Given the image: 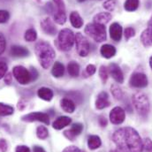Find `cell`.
<instances>
[{
    "instance_id": "cell-1",
    "label": "cell",
    "mask_w": 152,
    "mask_h": 152,
    "mask_svg": "<svg viewBox=\"0 0 152 152\" xmlns=\"http://www.w3.org/2000/svg\"><path fill=\"white\" fill-rule=\"evenodd\" d=\"M118 152H143V141L133 127H122L115 131L113 136Z\"/></svg>"
},
{
    "instance_id": "cell-2",
    "label": "cell",
    "mask_w": 152,
    "mask_h": 152,
    "mask_svg": "<svg viewBox=\"0 0 152 152\" xmlns=\"http://www.w3.org/2000/svg\"><path fill=\"white\" fill-rule=\"evenodd\" d=\"M35 52L42 68L48 69L53 63L56 53L52 46L47 42H38L35 46Z\"/></svg>"
},
{
    "instance_id": "cell-3",
    "label": "cell",
    "mask_w": 152,
    "mask_h": 152,
    "mask_svg": "<svg viewBox=\"0 0 152 152\" xmlns=\"http://www.w3.org/2000/svg\"><path fill=\"white\" fill-rule=\"evenodd\" d=\"M133 104L140 116L145 118L151 111V104L148 96L142 92H137L133 96Z\"/></svg>"
},
{
    "instance_id": "cell-4",
    "label": "cell",
    "mask_w": 152,
    "mask_h": 152,
    "mask_svg": "<svg viewBox=\"0 0 152 152\" xmlns=\"http://www.w3.org/2000/svg\"><path fill=\"white\" fill-rule=\"evenodd\" d=\"M75 33L69 28H64L59 32L58 36L57 46L58 47L59 50L63 51L70 50L75 44Z\"/></svg>"
},
{
    "instance_id": "cell-5",
    "label": "cell",
    "mask_w": 152,
    "mask_h": 152,
    "mask_svg": "<svg viewBox=\"0 0 152 152\" xmlns=\"http://www.w3.org/2000/svg\"><path fill=\"white\" fill-rule=\"evenodd\" d=\"M87 36L91 37L96 42H102L106 39V29L104 25L97 23H88L84 29Z\"/></svg>"
},
{
    "instance_id": "cell-6",
    "label": "cell",
    "mask_w": 152,
    "mask_h": 152,
    "mask_svg": "<svg viewBox=\"0 0 152 152\" xmlns=\"http://www.w3.org/2000/svg\"><path fill=\"white\" fill-rule=\"evenodd\" d=\"M75 43L76 45L77 53L80 57H87L90 50V46L88 39L81 33H76Z\"/></svg>"
},
{
    "instance_id": "cell-7",
    "label": "cell",
    "mask_w": 152,
    "mask_h": 152,
    "mask_svg": "<svg viewBox=\"0 0 152 152\" xmlns=\"http://www.w3.org/2000/svg\"><path fill=\"white\" fill-rule=\"evenodd\" d=\"M12 74L15 79L17 80V81L21 85L28 84L32 80L30 72L22 66H15L12 70Z\"/></svg>"
},
{
    "instance_id": "cell-8",
    "label": "cell",
    "mask_w": 152,
    "mask_h": 152,
    "mask_svg": "<svg viewBox=\"0 0 152 152\" xmlns=\"http://www.w3.org/2000/svg\"><path fill=\"white\" fill-rule=\"evenodd\" d=\"M56 5V12L54 13V20L59 25H63L66 21V7L63 0H53Z\"/></svg>"
},
{
    "instance_id": "cell-9",
    "label": "cell",
    "mask_w": 152,
    "mask_h": 152,
    "mask_svg": "<svg viewBox=\"0 0 152 152\" xmlns=\"http://www.w3.org/2000/svg\"><path fill=\"white\" fill-rule=\"evenodd\" d=\"M148 82L149 81H148L147 76L142 73L133 74L130 77V80H129L130 86L133 88H142L147 87Z\"/></svg>"
},
{
    "instance_id": "cell-10",
    "label": "cell",
    "mask_w": 152,
    "mask_h": 152,
    "mask_svg": "<svg viewBox=\"0 0 152 152\" xmlns=\"http://www.w3.org/2000/svg\"><path fill=\"white\" fill-rule=\"evenodd\" d=\"M22 121L26 122H34V121H39L42 122L45 125L50 124V117L47 113H31L24 115L21 117Z\"/></svg>"
},
{
    "instance_id": "cell-11",
    "label": "cell",
    "mask_w": 152,
    "mask_h": 152,
    "mask_svg": "<svg viewBox=\"0 0 152 152\" xmlns=\"http://www.w3.org/2000/svg\"><path fill=\"white\" fill-rule=\"evenodd\" d=\"M110 120L114 125H120L126 118L125 110L119 106H116L110 113Z\"/></svg>"
},
{
    "instance_id": "cell-12",
    "label": "cell",
    "mask_w": 152,
    "mask_h": 152,
    "mask_svg": "<svg viewBox=\"0 0 152 152\" xmlns=\"http://www.w3.org/2000/svg\"><path fill=\"white\" fill-rule=\"evenodd\" d=\"M141 41L145 47L152 45V15L148 22L147 28L144 29L141 35Z\"/></svg>"
},
{
    "instance_id": "cell-13",
    "label": "cell",
    "mask_w": 152,
    "mask_h": 152,
    "mask_svg": "<svg viewBox=\"0 0 152 152\" xmlns=\"http://www.w3.org/2000/svg\"><path fill=\"white\" fill-rule=\"evenodd\" d=\"M40 25H41V28H42V31L44 33H46L47 35L54 36L57 33V28H56L53 21L49 17L44 18L43 20H42Z\"/></svg>"
},
{
    "instance_id": "cell-14",
    "label": "cell",
    "mask_w": 152,
    "mask_h": 152,
    "mask_svg": "<svg viewBox=\"0 0 152 152\" xmlns=\"http://www.w3.org/2000/svg\"><path fill=\"white\" fill-rule=\"evenodd\" d=\"M83 130V125L81 123H75L72 127L64 132V135L70 141H74L76 136L80 134Z\"/></svg>"
},
{
    "instance_id": "cell-15",
    "label": "cell",
    "mask_w": 152,
    "mask_h": 152,
    "mask_svg": "<svg viewBox=\"0 0 152 152\" xmlns=\"http://www.w3.org/2000/svg\"><path fill=\"white\" fill-rule=\"evenodd\" d=\"M108 71H109V74L111 75V76L118 83H123V81H124V75H123L122 70L120 69V67L117 64H115V63L110 64Z\"/></svg>"
},
{
    "instance_id": "cell-16",
    "label": "cell",
    "mask_w": 152,
    "mask_h": 152,
    "mask_svg": "<svg viewBox=\"0 0 152 152\" xmlns=\"http://www.w3.org/2000/svg\"><path fill=\"white\" fill-rule=\"evenodd\" d=\"M110 104H111V103L109 101V95L104 91L99 93L97 96L96 101V109L102 110V109H104V108L110 106Z\"/></svg>"
},
{
    "instance_id": "cell-17",
    "label": "cell",
    "mask_w": 152,
    "mask_h": 152,
    "mask_svg": "<svg viewBox=\"0 0 152 152\" xmlns=\"http://www.w3.org/2000/svg\"><path fill=\"white\" fill-rule=\"evenodd\" d=\"M110 36H111V38L115 42H118L121 40L122 27L118 22H114L110 27Z\"/></svg>"
},
{
    "instance_id": "cell-18",
    "label": "cell",
    "mask_w": 152,
    "mask_h": 152,
    "mask_svg": "<svg viewBox=\"0 0 152 152\" xmlns=\"http://www.w3.org/2000/svg\"><path fill=\"white\" fill-rule=\"evenodd\" d=\"M11 55L14 58H24L28 56L29 51L27 48L19 45H13L11 48Z\"/></svg>"
},
{
    "instance_id": "cell-19",
    "label": "cell",
    "mask_w": 152,
    "mask_h": 152,
    "mask_svg": "<svg viewBox=\"0 0 152 152\" xmlns=\"http://www.w3.org/2000/svg\"><path fill=\"white\" fill-rule=\"evenodd\" d=\"M72 122V119L69 118V117H66V116H61V117H58L52 124V126L54 129L56 130H60L67 126H69Z\"/></svg>"
},
{
    "instance_id": "cell-20",
    "label": "cell",
    "mask_w": 152,
    "mask_h": 152,
    "mask_svg": "<svg viewBox=\"0 0 152 152\" xmlns=\"http://www.w3.org/2000/svg\"><path fill=\"white\" fill-rule=\"evenodd\" d=\"M112 20V14L110 12H99L95 15L94 17V22L100 24V25H105Z\"/></svg>"
},
{
    "instance_id": "cell-21",
    "label": "cell",
    "mask_w": 152,
    "mask_h": 152,
    "mask_svg": "<svg viewBox=\"0 0 152 152\" xmlns=\"http://www.w3.org/2000/svg\"><path fill=\"white\" fill-rule=\"evenodd\" d=\"M60 106L66 113H73L75 112V104L70 98H63V99H61Z\"/></svg>"
},
{
    "instance_id": "cell-22",
    "label": "cell",
    "mask_w": 152,
    "mask_h": 152,
    "mask_svg": "<svg viewBox=\"0 0 152 152\" xmlns=\"http://www.w3.org/2000/svg\"><path fill=\"white\" fill-rule=\"evenodd\" d=\"M100 53L101 55L105 58H111L115 56L116 54V49L113 45L111 44H104L101 47L100 50Z\"/></svg>"
},
{
    "instance_id": "cell-23",
    "label": "cell",
    "mask_w": 152,
    "mask_h": 152,
    "mask_svg": "<svg viewBox=\"0 0 152 152\" xmlns=\"http://www.w3.org/2000/svg\"><path fill=\"white\" fill-rule=\"evenodd\" d=\"M38 96L44 101H50L53 98V91L49 88H40L37 91Z\"/></svg>"
},
{
    "instance_id": "cell-24",
    "label": "cell",
    "mask_w": 152,
    "mask_h": 152,
    "mask_svg": "<svg viewBox=\"0 0 152 152\" xmlns=\"http://www.w3.org/2000/svg\"><path fill=\"white\" fill-rule=\"evenodd\" d=\"M102 145L101 138L97 135H90L88 139V146L89 150L94 151L98 148H100Z\"/></svg>"
},
{
    "instance_id": "cell-25",
    "label": "cell",
    "mask_w": 152,
    "mask_h": 152,
    "mask_svg": "<svg viewBox=\"0 0 152 152\" xmlns=\"http://www.w3.org/2000/svg\"><path fill=\"white\" fill-rule=\"evenodd\" d=\"M70 22L75 28H80L83 26V20L77 12H73L70 14Z\"/></svg>"
},
{
    "instance_id": "cell-26",
    "label": "cell",
    "mask_w": 152,
    "mask_h": 152,
    "mask_svg": "<svg viewBox=\"0 0 152 152\" xmlns=\"http://www.w3.org/2000/svg\"><path fill=\"white\" fill-rule=\"evenodd\" d=\"M51 74L52 75L56 78H59L62 77L65 74V67L64 66L60 63V62H55L52 69H51Z\"/></svg>"
},
{
    "instance_id": "cell-27",
    "label": "cell",
    "mask_w": 152,
    "mask_h": 152,
    "mask_svg": "<svg viewBox=\"0 0 152 152\" xmlns=\"http://www.w3.org/2000/svg\"><path fill=\"white\" fill-rule=\"evenodd\" d=\"M139 0H126L124 4V8L127 12H134L139 7Z\"/></svg>"
},
{
    "instance_id": "cell-28",
    "label": "cell",
    "mask_w": 152,
    "mask_h": 152,
    "mask_svg": "<svg viewBox=\"0 0 152 152\" xmlns=\"http://www.w3.org/2000/svg\"><path fill=\"white\" fill-rule=\"evenodd\" d=\"M67 71L72 77H77L80 74V66L75 61H72L67 66Z\"/></svg>"
},
{
    "instance_id": "cell-29",
    "label": "cell",
    "mask_w": 152,
    "mask_h": 152,
    "mask_svg": "<svg viewBox=\"0 0 152 152\" xmlns=\"http://www.w3.org/2000/svg\"><path fill=\"white\" fill-rule=\"evenodd\" d=\"M14 113V109L13 107L4 104L3 103H0V116H9L12 115Z\"/></svg>"
},
{
    "instance_id": "cell-30",
    "label": "cell",
    "mask_w": 152,
    "mask_h": 152,
    "mask_svg": "<svg viewBox=\"0 0 152 152\" xmlns=\"http://www.w3.org/2000/svg\"><path fill=\"white\" fill-rule=\"evenodd\" d=\"M24 38L27 42H35L37 38V33L36 31V29L34 28H29L28 29L26 32H25V35H24Z\"/></svg>"
},
{
    "instance_id": "cell-31",
    "label": "cell",
    "mask_w": 152,
    "mask_h": 152,
    "mask_svg": "<svg viewBox=\"0 0 152 152\" xmlns=\"http://www.w3.org/2000/svg\"><path fill=\"white\" fill-rule=\"evenodd\" d=\"M111 91L114 97L118 100H121L123 98V92L121 88L117 85V84H113L111 86Z\"/></svg>"
},
{
    "instance_id": "cell-32",
    "label": "cell",
    "mask_w": 152,
    "mask_h": 152,
    "mask_svg": "<svg viewBox=\"0 0 152 152\" xmlns=\"http://www.w3.org/2000/svg\"><path fill=\"white\" fill-rule=\"evenodd\" d=\"M37 136L41 140H45L49 136V131L44 126H40L37 129Z\"/></svg>"
},
{
    "instance_id": "cell-33",
    "label": "cell",
    "mask_w": 152,
    "mask_h": 152,
    "mask_svg": "<svg viewBox=\"0 0 152 152\" xmlns=\"http://www.w3.org/2000/svg\"><path fill=\"white\" fill-rule=\"evenodd\" d=\"M99 76L102 80V81L104 83H105L108 80V76H109V71L108 68L104 66H102L99 69Z\"/></svg>"
},
{
    "instance_id": "cell-34",
    "label": "cell",
    "mask_w": 152,
    "mask_h": 152,
    "mask_svg": "<svg viewBox=\"0 0 152 152\" xmlns=\"http://www.w3.org/2000/svg\"><path fill=\"white\" fill-rule=\"evenodd\" d=\"M104 8L106 9L107 11H113L116 7V1L115 0H107L103 4Z\"/></svg>"
},
{
    "instance_id": "cell-35",
    "label": "cell",
    "mask_w": 152,
    "mask_h": 152,
    "mask_svg": "<svg viewBox=\"0 0 152 152\" xmlns=\"http://www.w3.org/2000/svg\"><path fill=\"white\" fill-rule=\"evenodd\" d=\"M143 152H152V140L146 138L143 141Z\"/></svg>"
},
{
    "instance_id": "cell-36",
    "label": "cell",
    "mask_w": 152,
    "mask_h": 152,
    "mask_svg": "<svg viewBox=\"0 0 152 152\" xmlns=\"http://www.w3.org/2000/svg\"><path fill=\"white\" fill-rule=\"evenodd\" d=\"M9 18H10V14L7 11L0 10V24L7 22Z\"/></svg>"
},
{
    "instance_id": "cell-37",
    "label": "cell",
    "mask_w": 152,
    "mask_h": 152,
    "mask_svg": "<svg viewBox=\"0 0 152 152\" xmlns=\"http://www.w3.org/2000/svg\"><path fill=\"white\" fill-rule=\"evenodd\" d=\"M134 36H135V30L133 28H126L125 29V38L126 41Z\"/></svg>"
},
{
    "instance_id": "cell-38",
    "label": "cell",
    "mask_w": 152,
    "mask_h": 152,
    "mask_svg": "<svg viewBox=\"0 0 152 152\" xmlns=\"http://www.w3.org/2000/svg\"><path fill=\"white\" fill-rule=\"evenodd\" d=\"M5 48H6V40L4 36L2 33H0V55L4 53Z\"/></svg>"
},
{
    "instance_id": "cell-39",
    "label": "cell",
    "mask_w": 152,
    "mask_h": 152,
    "mask_svg": "<svg viewBox=\"0 0 152 152\" xmlns=\"http://www.w3.org/2000/svg\"><path fill=\"white\" fill-rule=\"evenodd\" d=\"M7 65L4 62H0V79H2L4 76L5 75L7 72Z\"/></svg>"
},
{
    "instance_id": "cell-40",
    "label": "cell",
    "mask_w": 152,
    "mask_h": 152,
    "mask_svg": "<svg viewBox=\"0 0 152 152\" xmlns=\"http://www.w3.org/2000/svg\"><path fill=\"white\" fill-rule=\"evenodd\" d=\"M96 66H94V65H88V66H87V68H86V73L88 74V75H93L95 73H96Z\"/></svg>"
},
{
    "instance_id": "cell-41",
    "label": "cell",
    "mask_w": 152,
    "mask_h": 152,
    "mask_svg": "<svg viewBox=\"0 0 152 152\" xmlns=\"http://www.w3.org/2000/svg\"><path fill=\"white\" fill-rule=\"evenodd\" d=\"M7 149H8V146H7L6 141L4 139H1L0 140V152H6Z\"/></svg>"
},
{
    "instance_id": "cell-42",
    "label": "cell",
    "mask_w": 152,
    "mask_h": 152,
    "mask_svg": "<svg viewBox=\"0 0 152 152\" xmlns=\"http://www.w3.org/2000/svg\"><path fill=\"white\" fill-rule=\"evenodd\" d=\"M15 152H30V150L28 146H25V145H20V146H17Z\"/></svg>"
},
{
    "instance_id": "cell-43",
    "label": "cell",
    "mask_w": 152,
    "mask_h": 152,
    "mask_svg": "<svg viewBox=\"0 0 152 152\" xmlns=\"http://www.w3.org/2000/svg\"><path fill=\"white\" fill-rule=\"evenodd\" d=\"M63 152H80V149L77 148L76 146L72 145V146H68V147L65 148Z\"/></svg>"
},
{
    "instance_id": "cell-44",
    "label": "cell",
    "mask_w": 152,
    "mask_h": 152,
    "mask_svg": "<svg viewBox=\"0 0 152 152\" xmlns=\"http://www.w3.org/2000/svg\"><path fill=\"white\" fill-rule=\"evenodd\" d=\"M30 75H31V79H32V80H37V78L38 77V73H37V71L36 70V68H33V67H31V70H30Z\"/></svg>"
},
{
    "instance_id": "cell-45",
    "label": "cell",
    "mask_w": 152,
    "mask_h": 152,
    "mask_svg": "<svg viewBox=\"0 0 152 152\" xmlns=\"http://www.w3.org/2000/svg\"><path fill=\"white\" fill-rule=\"evenodd\" d=\"M99 124H100V126H107V119L104 118V117H103V116H101L100 118H99Z\"/></svg>"
},
{
    "instance_id": "cell-46",
    "label": "cell",
    "mask_w": 152,
    "mask_h": 152,
    "mask_svg": "<svg viewBox=\"0 0 152 152\" xmlns=\"http://www.w3.org/2000/svg\"><path fill=\"white\" fill-rule=\"evenodd\" d=\"M5 77H4V81L6 84H11L12 83V76L11 74H7L5 75Z\"/></svg>"
},
{
    "instance_id": "cell-47",
    "label": "cell",
    "mask_w": 152,
    "mask_h": 152,
    "mask_svg": "<svg viewBox=\"0 0 152 152\" xmlns=\"http://www.w3.org/2000/svg\"><path fill=\"white\" fill-rule=\"evenodd\" d=\"M33 152H46L42 147L40 146H35L33 149Z\"/></svg>"
},
{
    "instance_id": "cell-48",
    "label": "cell",
    "mask_w": 152,
    "mask_h": 152,
    "mask_svg": "<svg viewBox=\"0 0 152 152\" xmlns=\"http://www.w3.org/2000/svg\"><path fill=\"white\" fill-rule=\"evenodd\" d=\"M25 107H26V104L23 103V101H20L19 104H18V108H19L20 110H23Z\"/></svg>"
},
{
    "instance_id": "cell-49",
    "label": "cell",
    "mask_w": 152,
    "mask_h": 152,
    "mask_svg": "<svg viewBox=\"0 0 152 152\" xmlns=\"http://www.w3.org/2000/svg\"><path fill=\"white\" fill-rule=\"evenodd\" d=\"M150 66H151V68L152 70V56L151 57V58H150Z\"/></svg>"
},
{
    "instance_id": "cell-50",
    "label": "cell",
    "mask_w": 152,
    "mask_h": 152,
    "mask_svg": "<svg viewBox=\"0 0 152 152\" xmlns=\"http://www.w3.org/2000/svg\"><path fill=\"white\" fill-rule=\"evenodd\" d=\"M110 152H118V151L117 150H113V151H111Z\"/></svg>"
},
{
    "instance_id": "cell-51",
    "label": "cell",
    "mask_w": 152,
    "mask_h": 152,
    "mask_svg": "<svg viewBox=\"0 0 152 152\" xmlns=\"http://www.w3.org/2000/svg\"><path fill=\"white\" fill-rule=\"evenodd\" d=\"M79 2H84V1H86V0H78Z\"/></svg>"
}]
</instances>
